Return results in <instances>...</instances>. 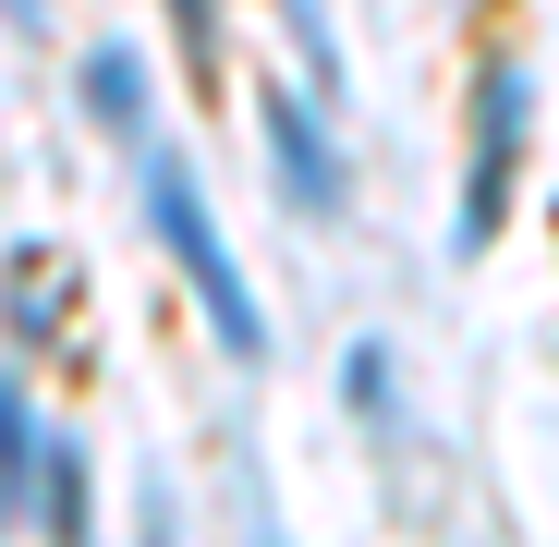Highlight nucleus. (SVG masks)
<instances>
[{
    "label": "nucleus",
    "instance_id": "obj_2",
    "mask_svg": "<svg viewBox=\"0 0 559 547\" xmlns=\"http://www.w3.org/2000/svg\"><path fill=\"white\" fill-rule=\"evenodd\" d=\"M523 134H535V73L499 49L475 73V134H462V195H450V255H487L511 219V182H523Z\"/></svg>",
    "mask_w": 559,
    "mask_h": 547
},
{
    "label": "nucleus",
    "instance_id": "obj_5",
    "mask_svg": "<svg viewBox=\"0 0 559 547\" xmlns=\"http://www.w3.org/2000/svg\"><path fill=\"white\" fill-rule=\"evenodd\" d=\"M73 317V267L49 255V243H13V267H0V329L13 341H49Z\"/></svg>",
    "mask_w": 559,
    "mask_h": 547
},
{
    "label": "nucleus",
    "instance_id": "obj_9",
    "mask_svg": "<svg viewBox=\"0 0 559 547\" xmlns=\"http://www.w3.org/2000/svg\"><path fill=\"white\" fill-rule=\"evenodd\" d=\"M37 13H49V0H0V25H37Z\"/></svg>",
    "mask_w": 559,
    "mask_h": 547
},
{
    "label": "nucleus",
    "instance_id": "obj_7",
    "mask_svg": "<svg viewBox=\"0 0 559 547\" xmlns=\"http://www.w3.org/2000/svg\"><path fill=\"white\" fill-rule=\"evenodd\" d=\"M37 523H49V547H85L98 523H85V450L73 438H49V475H37Z\"/></svg>",
    "mask_w": 559,
    "mask_h": 547
},
{
    "label": "nucleus",
    "instance_id": "obj_6",
    "mask_svg": "<svg viewBox=\"0 0 559 547\" xmlns=\"http://www.w3.org/2000/svg\"><path fill=\"white\" fill-rule=\"evenodd\" d=\"M85 110H98L122 146H146V134H158V122H146V61H134L122 37H110V49H85Z\"/></svg>",
    "mask_w": 559,
    "mask_h": 547
},
{
    "label": "nucleus",
    "instance_id": "obj_3",
    "mask_svg": "<svg viewBox=\"0 0 559 547\" xmlns=\"http://www.w3.org/2000/svg\"><path fill=\"white\" fill-rule=\"evenodd\" d=\"M255 134H267V170H280V195H293L305 219H341L353 207L341 134H329V110L305 98V85H255Z\"/></svg>",
    "mask_w": 559,
    "mask_h": 547
},
{
    "label": "nucleus",
    "instance_id": "obj_1",
    "mask_svg": "<svg viewBox=\"0 0 559 547\" xmlns=\"http://www.w3.org/2000/svg\"><path fill=\"white\" fill-rule=\"evenodd\" d=\"M134 195H146V219H158V255L182 267V293L207 305L219 353H231V365H267V305H255L243 255H231V231H219V207H207L195 158H182L170 134H146V146H134Z\"/></svg>",
    "mask_w": 559,
    "mask_h": 547
},
{
    "label": "nucleus",
    "instance_id": "obj_8",
    "mask_svg": "<svg viewBox=\"0 0 559 547\" xmlns=\"http://www.w3.org/2000/svg\"><path fill=\"white\" fill-rule=\"evenodd\" d=\"M170 13V37H182V73L219 98V61H231V25H219V0H158Z\"/></svg>",
    "mask_w": 559,
    "mask_h": 547
},
{
    "label": "nucleus",
    "instance_id": "obj_4",
    "mask_svg": "<svg viewBox=\"0 0 559 547\" xmlns=\"http://www.w3.org/2000/svg\"><path fill=\"white\" fill-rule=\"evenodd\" d=\"M37 475H49V426H37V402H25V378L0 365V535L37 511Z\"/></svg>",
    "mask_w": 559,
    "mask_h": 547
}]
</instances>
